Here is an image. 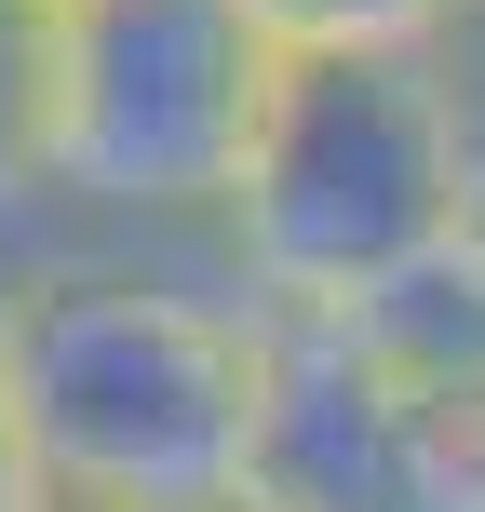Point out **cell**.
<instances>
[{
  "instance_id": "obj_1",
  "label": "cell",
  "mask_w": 485,
  "mask_h": 512,
  "mask_svg": "<svg viewBox=\"0 0 485 512\" xmlns=\"http://www.w3.org/2000/svg\"><path fill=\"white\" fill-rule=\"evenodd\" d=\"M0 364L54 512H230L270 459L283 351L243 283L41 243L0 297Z\"/></svg>"
},
{
  "instance_id": "obj_2",
  "label": "cell",
  "mask_w": 485,
  "mask_h": 512,
  "mask_svg": "<svg viewBox=\"0 0 485 512\" xmlns=\"http://www.w3.org/2000/svg\"><path fill=\"white\" fill-rule=\"evenodd\" d=\"M472 256V95L459 41L283 54L256 149L216 203V283L270 324H364Z\"/></svg>"
},
{
  "instance_id": "obj_3",
  "label": "cell",
  "mask_w": 485,
  "mask_h": 512,
  "mask_svg": "<svg viewBox=\"0 0 485 512\" xmlns=\"http://www.w3.org/2000/svg\"><path fill=\"white\" fill-rule=\"evenodd\" d=\"M283 41L243 0H81L54 14V216L108 243L203 230L230 203Z\"/></svg>"
},
{
  "instance_id": "obj_4",
  "label": "cell",
  "mask_w": 485,
  "mask_h": 512,
  "mask_svg": "<svg viewBox=\"0 0 485 512\" xmlns=\"http://www.w3.org/2000/svg\"><path fill=\"white\" fill-rule=\"evenodd\" d=\"M54 230V14L0 0V243Z\"/></svg>"
},
{
  "instance_id": "obj_5",
  "label": "cell",
  "mask_w": 485,
  "mask_h": 512,
  "mask_svg": "<svg viewBox=\"0 0 485 512\" xmlns=\"http://www.w3.org/2000/svg\"><path fill=\"white\" fill-rule=\"evenodd\" d=\"M283 54H418L459 41V0H243Z\"/></svg>"
},
{
  "instance_id": "obj_6",
  "label": "cell",
  "mask_w": 485,
  "mask_h": 512,
  "mask_svg": "<svg viewBox=\"0 0 485 512\" xmlns=\"http://www.w3.org/2000/svg\"><path fill=\"white\" fill-rule=\"evenodd\" d=\"M0 512H54L41 445H27V405H14V364H0Z\"/></svg>"
},
{
  "instance_id": "obj_7",
  "label": "cell",
  "mask_w": 485,
  "mask_h": 512,
  "mask_svg": "<svg viewBox=\"0 0 485 512\" xmlns=\"http://www.w3.org/2000/svg\"><path fill=\"white\" fill-rule=\"evenodd\" d=\"M27 256H41V243H0V297H14V283H27Z\"/></svg>"
},
{
  "instance_id": "obj_8",
  "label": "cell",
  "mask_w": 485,
  "mask_h": 512,
  "mask_svg": "<svg viewBox=\"0 0 485 512\" xmlns=\"http://www.w3.org/2000/svg\"><path fill=\"white\" fill-rule=\"evenodd\" d=\"M459 27H472V41H485V0H459Z\"/></svg>"
},
{
  "instance_id": "obj_9",
  "label": "cell",
  "mask_w": 485,
  "mask_h": 512,
  "mask_svg": "<svg viewBox=\"0 0 485 512\" xmlns=\"http://www.w3.org/2000/svg\"><path fill=\"white\" fill-rule=\"evenodd\" d=\"M41 14H81V0H41Z\"/></svg>"
}]
</instances>
